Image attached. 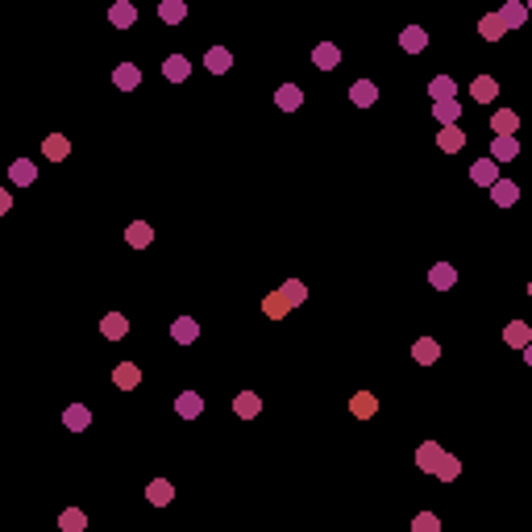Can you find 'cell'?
I'll list each match as a JSON object with an SVG mask.
<instances>
[{
  "label": "cell",
  "instance_id": "6da1fadb",
  "mask_svg": "<svg viewBox=\"0 0 532 532\" xmlns=\"http://www.w3.org/2000/svg\"><path fill=\"white\" fill-rule=\"evenodd\" d=\"M516 154H520L516 133H495V142H491V158H495V163H511Z\"/></svg>",
  "mask_w": 532,
  "mask_h": 532
},
{
  "label": "cell",
  "instance_id": "7a4b0ae2",
  "mask_svg": "<svg viewBox=\"0 0 532 532\" xmlns=\"http://www.w3.org/2000/svg\"><path fill=\"white\" fill-rule=\"evenodd\" d=\"M108 21L117 25V29H129V25L138 21V4H133V0H117V4L108 9Z\"/></svg>",
  "mask_w": 532,
  "mask_h": 532
},
{
  "label": "cell",
  "instance_id": "3957f363",
  "mask_svg": "<svg viewBox=\"0 0 532 532\" xmlns=\"http://www.w3.org/2000/svg\"><path fill=\"white\" fill-rule=\"evenodd\" d=\"M499 21H503V29L524 25V21H528V4H524V0H508V4L499 9Z\"/></svg>",
  "mask_w": 532,
  "mask_h": 532
},
{
  "label": "cell",
  "instance_id": "277c9868",
  "mask_svg": "<svg viewBox=\"0 0 532 532\" xmlns=\"http://www.w3.org/2000/svg\"><path fill=\"white\" fill-rule=\"evenodd\" d=\"M491 200H495L499 208H511V204L520 200V188H516L511 179H495V183H491Z\"/></svg>",
  "mask_w": 532,
  "mask_h": 532
},
{
  "label": "cell",
  "instance_id": "5b68a950",
  "mask_svg": "<svg viewBox=\"0 0 532 532\" xmlns=\"http://www.w3.org/2000/svg\"><path fill=\"white\" fill-rule=\"evenodd\" d=\"M113 383L121 391H133L138 383H142V366H133V362H121L117 370H113Z\"/></svg>",
  "mask_w": 532,
  "mask_h": 532
},
{
  "label": "cell",
  "instance_id": "8992f818",
  "mask_svg": "<svg viewBox=\"0 0 532 532\" xmlns=\"http://www.w3.org/2000/svg\"><path fill=\"white\" fill-rule=\"evenodd\" d=\"M163 75H167L170 83H183V79L192 75V63H188L183 54H167V63H163Z\"/></svg>",
  "mask_w": 532,
  "mask_h": 532
},
{
  "label": "cell",
  "instance_id": "52a82bcc",
  "mask_svg": "<svg viewBox=\"0 0 532 532\" xmlns=\"http://www.w3.org/2000/svg\"><path fill=\"white\" fill-rule=\"evenodd\" d=\"M470 179L483 183V188H491V183L499 179V163H495V158H479V163L470 167Z\"/></svg>",
  "mask_w": 532,
  "mask_h": 532
},
{
  "label": "cell",
  "instance_id": "ba28073f",
  "mask_svg": "<svg viewBox=\"0 0 532 532\" xmlns=\"http://www.w3.org/2000/svg\"><path fill=\"white\" fill-rule=\"evenodd\" d=\"M170 337L179 341V345H192V341L200 337V324H195L192 316H179V320L170 324Z\"/></svg>",
  "mask_w": 532,
  "mask_h": 532
},
{
  "label": "cell",
  "instance_id": "9c48e42d",
  "mask_svg": "<svg viewBox=\"0 0 532 532\" xmlns=\"http://www.w3.org/2000/svg\"><path fill=\"white\" fill-rule=\"evenodd\" d=\"M145 499H150L154 508H167L170 499H175V486H170L167 479H154V483L145 486Z\"/></svg>",
  "mask_w": 532,
  "mask_h": 532
},
{
  "label": "cell",
  "instance_id": "30bf717a",
  "mask_svg": "<svg viewBox=\"0 0 532 532\" xmlns=\"http://www.w3.org/2000/svg\"><path fill=\"white\" fill-rule=\"evenodd\" d=\"M312 63L320 67V71H333V67L341 63V50L333 46V42H320V46L312 50Z\"/></svg>",
  "mask_w": 532,
  "mask_h": 532
},
{
  "label": "cell",
  "instance_id": "8fae6325",
  "mask_svg": "<svg viewBox=\"0 0 532 532\" xmlns=\"http://www.w3.org/2000/svg\"><path fill=\"white\" fill-rule=\"evenodd\" d=\"M429 283H433L436 291H449L454 283H458V270H454L449 262H436L433 270H429Z\"/></svg>",
  "mask_w": 532,
  "mask_h": 532
},
{
  "label": "cell",
  "instance_id": "7c38bea8",
  "mask_svg": "<svg viewBox=\"0 0 532 532\" xmlns=\"http://www.w3.org/2000/svg\"><path fill=\"white\" fill-rule=\"evenodd\" d=\"M100 333H104L108 341H121L125 333H129V320H125L121 312H108L104 320H100Z\"/></svg>",
  "mask_w": 532,
  "mask_h": 532
},
{
  "label": "cell",
  "instance_id": "4fadbf2b",
  "mask_svg": "<svg viewBox=\"0 0 532 532\" xmlns=\"http://www.w3.org/2000/svg\"><path fill=\"white\" fill-rule=\"evenodd\" d=\"M399 46L408 50V54H420V50L429 46V34H424L420 25H408V29L399 34Z\"/></svg>",
  "mask_w": 532,
  "mask_h": 532
},
{
  "label": "cell",
  "instance_id": "5bb4252c",
  "mask_svg": "<svg viewBox=\"0 0 532 532\" xmlns=\"http://www.w3.org/2000/svg\"><path fill=\"white\" fill-rule=\"evenodd\" d=\"M436 145H441L445 154H458L461 145H466V133H461L458 125H445V129L436 133Z\"/></svg>",
  "mask_w": 532,
  "mask_h": 532
},
{
  "label": "cell",
  "instance_id": "9a60e30c",
  "mask_svg": "<svg viewBox=\"0 0 532 532\" xmlns=\"http://www.w3.org/2000/svg\"><path fill=\"white\" fill-rule=\"evenodd\" d=\"M42 154H46L50 163L67 158V154H71V142H67V133H50L46 142H42Z\"/></svg>",
  "mask_w": 532,
  "mask_h": 532
},
{
  "label": "cell",
  "instance_id": "2e32d148",
  "mask_svg": "<svg viewBox=\"0 0 532 532\" xmlns=\"http://www.w3.org/2000/svg\"><path fill=\"white\" fill-rule=\"evenodd\" d=\"M63 424H67L71 433H83V429L92 424V411L83 408V404H71V408L63 411Z\"/></svg>",
  "mask_w": 532,
  "mask_h": 532
},
{
  "label": "cell",
  "instance_id": "e0dca14e",
  "mask_svg": "<svg viewBox=\"0 0 532 532\" xmlns=\"http://www.w3.org/2000/svg\"><path fill=\"white\" fill-rule=\"evenodd\" d=\"M204 67H208L213 75H225L229 67H233V54H229L225 46H213L208 54H204Z\"/></svg>",
  "mask_w": 532,
  "mask_h": 532
},
{
  "label": "cell",
  "instance_id": "ac0fdd59",
  "mask_svg": "<svg viewBox=\"0 0 532 532\" xmlns=\"http://www.w3.org/2000/svg\"><path fill=\"white\" fill-rule=\"evenodd\" d=\"M349 100H354V104H358V108H370V104H374V100H379V88H374V83H370V79H358V83H354V88H349Z\"/></svg>",
  "mask_w": 532,
  "mask_h": 532
},
{
  "label": "cell",
  "instance_id": "d6986e66",
  "mask_svg": "<svg viewBox=\"0 0 532 532\" xmlns=\"http://www.w3.org/2000/svg\"><path fill=\"white\" fill-rule=\"evenodd\" d=\"M275 104H279V108H283V113H295V108H300V104H304V92H300V88H295V83H283V88H279V92H275Z\"/></svg>",
  "mask_w": 532,
  "mask_h": 532
},
{
  "label": "cell",
  "instance_id": "ffe728a7",
  "mask_svg": "<svg viewBox=\"0 0 532 532\" xmlns=\"http://www.w3.org/2000/svg\"><path fill=\"white\" fill-rule=\"evenodd\" d=\"M9 179H13V183H17V188H29V183H34V179H38V167H34V163H29V158H17V163H13V167H9Z\"/></svg>",
  "mask_w": 532,
  "mask_h": 532
},
{
  "label": "cell",
  "instance_id": "44dd1931",
  "mask_svg": "<svg viewBox=\"0 0 532 532\" xmlns=\"http://www.w3.org/2000/svg\"><path fill=\"white\" fill-rule=\"evenodd\" d=\"M175 411H179V416H183V420H195V416H200V411H204V399H200V395H195V391H183V395H179V399H175Z\"/></svg>",
  "mask_w": 532,
  "mask_h": 532
},
{
  "label": "cell",
  "instance_id": "7402d4cb",
  "mask_svg": "<svg viewBox=\"0 0 532 532\" xmlns=\"http://www.w3.org/2000/svg\"><path fill=\"white\" fill-rule=\"evenodd\" d=\"M233 411H237V416H242V420H254V416H258V411H262V399H258V395H254V391H242V395H237V399H233Z\"/></svg>",
  "mask_w": 532,
  "mask_h": 532
},
{
  "label": "cell",
  "instance_id": "603a6c76",
  "mask_svg": "<svg viewBox=\"0 0 532 532\" xmlns=\"http://www.w3.org/2000/svg\"><path fill=\"white\" fill-rule=\"evenodd\" d=\"M470 96H474V100H483V104H491V100L499 96V83H495L491 75H479V79L470 83Z\"/></svg>",
  "mask_w": 532,
  "mask_h": 532
},
{
  "label": "cell",
  "instance_id": "cb8c5ba5",
  "mask_svg": "<svg viewBox=\"0 0 532 532\" xmlns=\"http://www.w3.org/2000/svg\"><path fill=\"white\" fill-rule=\"evenodd\" d=\"M113 83H117L121 92H133V88L142 83V71H138L133 63H121V67H117V75H113Z\"/></svg>",
  "mask_w": 532,
  "mask_h": 532
},
{
  "label": "cell",
  "instance_id": "d4e9b609",
  "mask_svg": "<svg viewBox=\"0 0 532 532\" xmlns=\"http://www.w3.org/2000/svg\"><path fill=\"white\" fill-rule=\"evenodd\" d=\"M158 17L167 25H179L188 17V4H183V0H158Z\"/></svg>",
  "mask_w": 532,
  "mask_h": 532
},
{
  "label": "cell",
  "instance_id": "484cf974",
  "mask_svg": "<svg viewBox=\"0 0 532 532\" xmlns=\"http://www.w3.org/2000/svg\"><path fill=\"white\" fill-rule=\"evenodd\" d=\"M433 474L441 479V483H454V479L461 474V461L449 458V454H441V458H436V466H433Z\"/></svg>",
  "mask_w": 532,
  "mask_h": 532
},
{
  "label": "cell",
  "instance_id": "4316f807",
  "mask_svg": "<svg viewBox=\"0 0 532 532\" xmlns=\"http://www.w3.org/2000/svg\"><path fill=\"white\" fill-rule=\"evenodd\" d=\"M125 242H129V245H138V250H142V245H150V242H154V229H150L145 220H133V225L125 229Z\"/></svg>",
  "mask_w": 532,
  "mask_h": 532
},
{
  "label": "cell",
  "instance_id": "83f0119b",
  "mask_svg": "<svg viewBox=\"0 0 532 532\" xmlns=\"http://www.w3.org/2000/svg\"><path fill=\"white\" fill-rule=\"evenodd\" d=\"M458 113H461L458 100H433V117L441 125H454V121H458Z\"/></svg>",
  "mask_w": 532,
  "mask_h": 532
},
{
  "label": "cell",
  "instance_id": "f1b7e54d",
  "mask_svg": "<svg viewBox=\"0 0 532 532\" xmlns=\"http://www.w3.org/2000/svg\"><path fill=\"white\" fill-rule=\"evenodd\" d=\"M411 354H416V362H424V366H433L436 358H441V345H436L433 337H424V341H416L411 345Z\"/></svg>",
  "mask_w": 532,
  "mask_h": 532
},
{
  "label": "cell",
  "instance_id": "f546056e",
  "mask_svg": "<svg viewBox=\"0 0 532 532\" xmlns=\"http://www.w3.org/2000/svg\"><path fill=\"white\" fill-rule=\"evenodd\" d=\"M429 96H433V100H454V96H458V83H454L449 75H436L433 83H429Z\"/></svg>",
  "mask_w": 532,
  "mask_h": 532
},
{
  "label": "cell",
  "instance_id": "4dcf8cb0",
  "mask_svg": "<svg viewBox=\"0 0 532 532\" xmlns=\"http://www.w3.org/2000/svg\"><path fill=\"white\" fill-rule=\"evenodd\" d=\"M479 34H483L486 42H499L508 29H503V21H499V13H486L483 21H479Z\"/></svg>",
  "mask_w": 532,
  "mask_h": 532
},
{
  "label": "cell",
  "instance_id": "1f68e13d",
  "mask_svg": "<svg viewBox=\"0 0 532 532\" xmlns=\"http://www.w3.org/2000/svg\"><path fill=\"white\" fill-rule=\"evenodd\" d=\"M436 458H441V445H436V441H424V445L416 449V466H420V470H429V474H433Z\"/></svg>",
  "mask_w": 532,
  "mask_h": 532
},
{
  "label": "cell",
  "instance_id": "d6a6232c",
  "mask_svg": "<svg viewBox=\"0 0 532 532\" xmlns=\"http://www.w3.org/2000/svg\"><path fill=\"white\" fill-rule=\"evenodd\" d=\"M491 129H495V133H516V129H520V117H516L511 108H499V113L491 117Z\"/></svg>",
  "mask_w": 532,
  "mask_h": 532
},
{
  "label": "cell",
  "instance_id": "836d02e7",
  "mask_svg": "<svg viewBox=\"0 0 532 532\" xmlns=\"http://www.w3.org/2000/svg\"><path fill=\"white\" fill-rule=\"evenodd\" d=\"M58 528H63V532H83V528H88V516H83L79 508H67L63 516H58Z\"/></svg>",
  "mask_w": 532,
  "mask_h": 532
},
{
  "label": "cell",
  "instance_id": "e575fe53",
  "mask_svg": "<svg viewBox=\"0 0 532 532\" xmlns=\"http://www.w3.org/2000/svg\"><path fill=\"white\" fill-rule=\"evenodd\" d=\"M349 408H354V416H362V420H366V416H374V411H379V399H374L370 391H358Z\"/></svg>",
  "mask_w": 532,
  "mask_h": 532
},
{
  "label": "cell",
  "instance_id": "d590c367",
  "mask_svg": "<svg viewBox=\"0 0 532 532\" xmlns=\"http://www.w3.org/2000/svg\"><path fill=\"white\" fill-rule=\"evenodd\" d=\"M503 337H508V345H520V349H524V345L532 341V329L524 324V320H511V324H508V333H503Z\"/></svg>",
  "mask_w": 532,
  "mask_h": 532
},
{
  "label": "cell",
  "instance_id": "8d00e7d4",
  "mask_svg": "<svg viewBox=\"0 0 532 532\" xmlns=\"http://www.w3.org/2000/svg\"><path fill=\"white\" fill-rule=\"evenodd\" d=\"M262 308H266V316H270V320H279V316L287 312L291 304H287V295H283V291H275V295H266Z\"/></svg>",
  "mask_w": 532,
  "mask_h": 532
},
{
  "label": "cell",
  "instance_id": "74e56055",
  "mask_svg": "<svg viewBox=\"0 0 532 532\" xmlns=\"http://www.w3.org/2000/svg\"><path fill=\"white\" fill-rule=\"evenodd\" d=\"M283 295H287V304L295 308V304H304V300H308V287H304L300 279H287V283H283Z\"/></svg>",
  "mask_w": 532,
  "mask_h": 532
},
{
  "label": "cell",
  "instance_id": "f35d334b",
  "mask_svg": "<svg viewBox=\"0 0 532 532\" xmlns=\"http://www.w3.org/2000/svg\"><path fill=\"white\" fill-rule=\"evenodd\" d=\"M441 528V520H436V516H429V511H424V516H416V532H436Z\"/></svg>",
  "mask_w": 532,
  "mask_h": 532
},
{
  "label": "cell",
  "instance_id": "ab89813d",
  "mask_svg": "<svg viewBox=\"0 0 532 532\" xmlns=\"http://www.w3.org/2000/svg\"><path fill=\"white\" fill-rule=\"evenodd\" d=\"M9 208H13V195H9V192H4V188H0V217H4Z\"/></svg>",
  "mask_w": 532,
  "mask_h": 532
}]
</instances>
